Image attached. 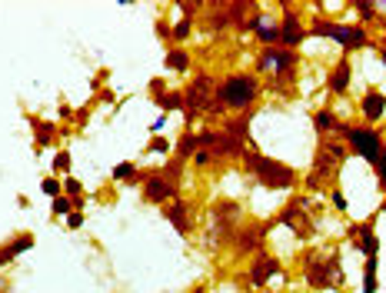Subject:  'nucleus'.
I'll return each mask as SVG.
<instances>
[{"instance_id":"nucleus-37","label":"nucleus","mask_w":386,"mask_h":293,"mask_svg":"<svg viewBox=\"0 0 386 293\" xmlns=\"http://www.w3.org/2000/svg\"><path fill=\"white\" fill-rule=\"evenodd\" d=\"M373 170H376V184H380V190L386 193V154L380 157V164H376Z\"/></svg>"},{"instance_id":"nucleus-36","label":"nucleus","mask_w":386,"mask_h":293,"mask_svg":"<svg viewBox=\"0 0 386 293\" xmlns=\"http://www.w3.org/2000/svg\"><path fill=\"white\" fill-rule=\"evenodd\" d=\"M330 203H333V210H337V214H346V207H350L340 187H333V190H330Z\"/></svg>"},{"instance_id":"nucleus-35","label":"nucleus","mask_w":386,"mask_h":293,"mask_svg":"<svg viewBox=\"0 0 386 293\" xmlns=\"http://www.w3.org/2000/svg\"><path fill=\"white\" fill-rule=\"evenodd\" d=\"M63 197H84V184L77 177H63Z\"/></svg>"},{"instance_id":"nucleus-1","label":"nucleus","mask_w":386,"mask_h":293,"mask_svg":"<svg viewBox=\"0 0 386 293\" xmlns=\"http://www.w3.org/2000/svg\"><path fill=\"white\" fill-rule=\"evenodd\" d=\"M263 93V84L256 74H247V70H237V74H226V77L217 84V97H213V107L210 113L217 110H253L256 100Z\"/></svg>"},{"instance_id":"nucleus-13","label":"nucleus","mask_w":386,"mask_h":293,"mask_svg":"<svg viewBox=\"0 0 386 293\" xmlns=\"http://www.w3.org/2000/svg\"><path fill=\"white\" fill-rule=\"evenodd\" d=\"M270 227H277V223H273V220H267V223H250V227H240V230L233 233V240H230L233 253H237V257H243V253H256V250H263V240H267Z\"/></svg>"},{"instance_id":"nucleus-7","label":"nucleus","mask_w":386,"mask_h":293,"mask_svg":"<svg viewBox=\"0 0 386 293\" xmlns=\"http://www.w3.org/2000/svg\"><path fill=\"white\" fill-rule=\"evenodd\" d=\"M310 210H313V197H310V193H303V197H290V200H286V207L273 216V223L290 227L300 240H310L313 233H316V223H313Z\"/></svg>"},{"instance_id":"nucleus-5","label":"nucleus","mask_w":386,"mask_h":293,"mask_svg":"<svg viewBox=\"0 0 386 293\" xmlns=\"http://www.w3.org/2000/svg\"><path fill=\"white\" fill-rule=\"evenodd\" d=\"M343 140H346V147H350V154L363 157L370 167L380 164V157L386 154V140H383V130H376V127H363V124H340L337 130Z\"/></svg>"},{"instance_id":"nucleus-6","label":"nucleus","mask_w":386,"mask_h":293,"mask_svg":"<svg viewBox=\"0 0 386 293\" xmlns=\"http://www.w3.org/2000/svg\"><path fill=\"white\" fill-rule=\"evenodd\" d=\"M256 74H273L277 84H293L300 77V57L297 50H283V47H267L256 57Z\"/></svg>"},{"instance_id":"nucleus-14","label":"nucleus","mask_w":386,"mask_h":293,"mask_svg":"<svg viewBox=\"0 0 386 293\" xmlns=\"http://www.w3.org/2000/svg\"><path fill=\"white\" fill-rule=\"evenodd\" d=\"M346 240H353V247H357L366 260H370V257H380V237L373 230V220L346 227Z\"/></svg>"},{"instance_id":"nucleus-42","label":"nucleus","mask_w":386,"mask_h":293,"mask_svg":"<svg viewBox=\"0 0 386 293\" xmlns=\"http://www.w3.org/2000/svg\"><path fill=\"white\" fill-rule=\"evenodd\" d=\"M60 117H63V120H74V107H67V104H60Z\"/></svg>"},{"instance_id":"nucleus-44","label":"nucleus","mask_w":386,"mask_h":293,"mask_svg":"<svg viewBox=\"0 0 386 293\" xmlns=\"http://www.w3.org/2000/svg\"><path fill=\"white\" fill-rule=\"evenodd\" d=\"M260 293H273V290H260Z\"/></svg>"},{"instance_id":"nucleus-40","label":"nucleus","mask_w":386,"mask_h":293,"mask_svg":"<svg viewBox=\"0 0 386 293\" xmlns=\"http://www.w3.org/2000/svg\"><path fill=\"white\" fill-rule=\"evenodd\" d=\"M210 160H213V157H210V150H196V157H193V164H196V167H207Z\"/></svg>"},{"instance_id":"nucleus-24","label":"nucleus","mask_w":386,"mask_h":293,"mask_svg":"<svg viewBox=\"0 0 386 293\" xmlns=\"http://www.w3.org/2000/svg\"><path fill=\"white\" fill-rule=\"evenodd\" d=\"M153 100H157V107L164 110V113H173V110H180V113H183V90H167V93H157Z\"/></svg>"},{"instance_id":"nucleus-11","label":"nucleus","mask_w":386,"mask_h":293,"mask_svg":"<svg viewBox=\"0 0 386 293\" xmlns=\"http://www.w3.org/2000/svg\"><path fill=\"white\" fill-rule=\"evenodd\" d=\"M303 40H310V31L307 24L300 20V10L293 3H283V14H280V47L283 50H300Z\"/></svg>"},{"instance_id":"nucleus-29","label":"nucleus","mask_w":386,"mask_h":293,"mask_svg":"<svg viewBox=\"0 0 386 293\" xmlns=\"http://www.w3.org/2000/svg\"><path fill=\"white\" fill-rule=\"evenodd\" d=\"M160 173H164V177H167V180H170L173 187H180V180H183V160L170 157V160H167V167L160 170Z\"/></svg>"},{"instance_id":"nucleus-3","label":"nucleus","mask_w":386,"mask_h":293,"mask_svg":"<svg viewBox=\"0 0 386 293\" xmlns=\"http://www.w3.org/2000/svg\"><path fill=\"white\" fill-rule=\"evenodd\" d=\"M300 267H303V280L310 290H340L343 287V257L323 253V250H303L300 253Z\"/></svg>"},{"instance_id":"nucleus-4","label":"nucleus","mask_w":386,"mask_h":293,"mask_svg":"<svg viewBox=\"0 0 386 293\" xmlns=\"http://www.w3.org/2000/svg\"><path fill=\"white\" fill-rule=\"evenodd\" d=\"M243 167L250 173L253 180L260 187H267V190H290V187H297V170L290 167V164H283V160H273V157H263L260 150H253L247 147L243 154Z\"/></svg>"},{"instance_id":"nucleus-41","label":"nucleus","mask_w":386,"mask_h":293,"mask_svg":"<svg viewBox=\"0 0 386 293\" xmlns=\"http://www.w3.org/2000/svg\"><path fill=\"white\" fill-rule=\"evenodd\" d=\"M87 113H90V110H87V107H80V110H74V124H77V127H84V124H87Z\"/></svg>"},{"instance_id":"nucleus-45","label":"nucleus","mask_w":386,"mask_h":293,"mask_svg":"<svg viewBox=\"0 0 386 293\" xmlns=\"http://www.w3.org/2000/svg\"><path fill=\"white\" fill-rule=\"evenodd\" d=\"M0 267H3V260H0Z\"/></svg>"},{"instance_id":"nucleus-25","label":"nucleus","mask_w":386,"mask_h":293,"mask_svg":"<svg viewBox=\"0 0 386 293\" xmlns=\"http://www.w3.org/2000/svg\"><path fill=\"white\" fill-rule=\"evenodd\" d=\"M256 40H260L263 50H267V47H280V24H277V20H267V24L256 31Z\"/></svg>"},{"instance_id":"nucleus-27","label":"nucleus","mask_w":386,"mask_h":293,"mask_svg":"<svg viewBox=\"0 0 386 293\" xmlns=\"http://www.w3.org/2000/svg\"><path fill=\"white\" fill-rule=\"evenodd\" d=\"M267 20H270V14H263V7H256V3H253L250 17H247V20L240 24V31H260V27H263Z\"/></svg>"},{"instance_id":"nucleus-8","label":"nucleus","mask_w":386,"mask_h":293,"mask_svg":"<svg viewBox=\"0 0 386 293\" xmlns=\"http://www.w3.org/2000/svg\"><path fill=\"white\" fill-rule=\"evenodd\" d=\"M217 97V80L210 74H196L193 84L183 90V120H196L200 113H210Z\"/></svg>"},{"instance_id":"nucleus-2","label":"nucleus","mask_w":386,"mask_h":293,"mask_svg":"<svg viewBox=\"0 0 386 293\" xmlns=\"http://www.w3.org/2000/svg\"><path fill=\"white\" fill-rule=\"evenodd\" d=\"M350 154V147L340 143V140L333 137H320V147H316V154H313V167L310 173L303 177V184L310 193H327L337 187V173H340V164L346 160Z\"/></svg>"},{"instance_id":"nucleus-9","label":"nucleus","mask_w":386,"mask_h":293,"mask_svg":"<svg viewBox=\"0 0 386 293\" xmlns=\"http://www.w3.org/2000/svg\"><path fill=\"white\" fill-rule=\"evenodd\" d=\"M280 274H283V263L277 260L273 253H267V250H256L250 267H247V287H253V290H267V283L273 277H280Z\"/></svg>"},{"instance_id":"nucleus-16","label":"nucleus","mask_w":386,"mask_h":293,"mask_svg":"<svg viewBox=\"0 0 386 293\" xmlns=\"http://www.w3.org/2000/svg\"><path fill=\"white\" fill-rule=\"evenodd\" d=\"M350 84H353V63H350V57L343 54L340 61L330 67V74H327V90H330V97H343V93L350 90Z\"/></svg>"},{"instance_id":"nucleus-10","label":"nucleus","mask_w":386,"mask_h":293,"mask_svg":"<svg viewBox=\"0 0 386 293\" xmlns=\"http://www.w3.org/2000/svg\"><path fill=\"white\" fill-rule=\"evenodd\" d=\"M330 40H337L343 47V54H357V50H366V47H380L373 40L370 27H360V24H333L330 31Z\"/></svg>"},{"instance_id":"nucleus-20","label":"nucleus","mask_w":386,"mask_h":293,"mask_svg":"<svg viewBox=\"0 0 386 293\" xmlns=\"http://www.w3.org/2000/svg\"><path fill=\"white\" fill-rule=\"evenodd\" d=\"M313 130L320 134V137H330V134H337L340 130V120H337V113L330 107H316L313 110Z\"/></svg>"},{"instance_id":"nucleus-38","label":"nucleus","mask_w":386,"mask_h":293,"mask_svg":"<svg viewBox=\"0 0 386 293\" xmlns=\"http://www.w3.org/2000/svg\"><path fill=\"white\" fill-rule=\"evenodd\" d=\"M84 220H87V216L80 214V210H74V214L67 216V230H80V227H84Z\"/></svg>"},{"instance_id":"nucleus-22","label":"nucleus","mask_w":386,"mask_h":293,"mask_svg":"<svg viewBox=\"0 0 386 293\" xmlns=\"http://www.w3.org/2000/svg\"><path fill=\"white\" fill-rule=\"evenodd\" d=\"M353 7V14H357V24L360 27H370V24H380V3H370V0H353L350 3Z\"/></svg>"},{"instance_id":"nucleus-21","label":"nucleus","mask_w":386,"mask_h":293,"mask_svg":"<svg viewBox=\"0 0 386 293\" xmlns=\"http://www.w3.org/2000/svg\"><path fill=\"white\" fill-rule=\"evenodd\" d=\"M196 150H200V137H196L190 127H187V130L180 134V140L173 143V157L187 164V160H193V157H196Z\"/></svg>"},{"instance_id":"nucleus-28","label":"nucleus","mask_w":386,"mask_h":293,"mask_svg":"<svg viewBox=\"0 0 386 293\" xmlns=\"http://www.w3.org/2000/svg\"><path fill=\"white\" fill-rule=\"evenodd\" d=\"M70 164H74L70 150H67V147H60L57 154H54V173H57V177H67V173H70Z\"/></svg>"},{"instance_id":"nucleus-39","label":"nucleus","mask_w":386,"mask_h":293,"mask_svg":"<svg viewBox=\"0 0 386 293\" xmlns=\"http://www.w3.org/2000/svg\"><path fill=\"white\" fill-rule=\"evenodd\" d=\"M164 127H167V113H160V117L150 124V137H160V130H164Z\"/></svg>"},{"instance_id":"nucleus-32","label":"nucleus","mask_w":386,"mask_h":293,"mask_svg":"<svg viewBox=\"0 0 386 293\" xmlns=\"http://www.w3.org/2000/svg\"><path fill=\"white\" fill-rule=\"evenodd\" d=\"M190 33H193V17H183V20L177 24V27H173V47L183 44V40H187Z\"/></svg>"},{"instance_id":"nucleus-33","label":"nucleus","mask_w":386,"mask_h":293,"mask_svg":"<svg viewBox=\"0 0 386 293\" xmlns=\"http://www.w3.org/2000/svg\"><path fill=\"white\" fill-rule=\"evenodd\" d=\"M40 190H44L50 200H57L60 193H63V180H60V177H47L44 184H40Z\"/></svg>"},{"instance_id":"nucleus-26","label":"nucleus","mask_w":386,"mask_h":293,"mask_svg":"<svg viewBox=\"0 0 386 293\" xmlns=\"http://www.w3.org/2000/svg\"><path fill=\"white\" fill-rule=\"evenodd\" d=\"M376 270H380V257H370V260L363 263V293H376V287H380Z\"/></svg>"},{"instance_id":"nucleus-18","label":"nucleus","mask_w":386,"mask_h":293,"mask_svg":"<svg viewBox=\"0 0 386 293\" xmlns=\"http://www.w3.org/2000/svg\"><path fill=\"white\" fill-rule=\"evenodd\" d=\"M33 244H37V240H33V233H17L10 244H3V247H0V260H3V267H7V263H14L20 253L33 250Z\"/></svg>"},{"instance_id":"nucleus-23","label":"nucleus","mask_w":386,"mask_h":293,"mask_svg":"<svg viewBox=\"0 0 386 293\" xmlns=\"http://www.w3.org/2000/svg\"><path fill=\"white\" fill-rule=\"evenodd\" d=\"M164 63L173 70V74H187L193 67V57H190V50L187 47H170L167 50V57H164Z\"/></svg>"},{"instance_id":"nucleus-19","label":"nucleus","mask_w":386,"mask_h":293,"mask_svg":"<svg viewBox=\"0 0 386 293\" xmlns=\"http://www.w3.org/2000/svg\"><path fill=\"white\" fill-rule=\"evenodd\" d=\"M30 127H33V150H47L57 137V124H50V120L30 117Z\"/></svg>"},{"instance_id":"nucleus-15","label":"nucleus","mask_w":386,"mask_h":293,"mask_svg":"<svg viewBox=\"0 0 386 293\" xmlns=\"http://www.w3.org/2000/svg\"><path fill=\"white\" fill-rule=\"evenodd\" d=\"M160 214L167 216V223L180 233V237H190L193 233V220H190V203L183 200V197H173L170 203L160 207Z\"/></svg>"},{"instance_id":"nucleus-43","label":"nucleus","mask_w":386,"mask_h":293,"mask_svg":"<svg viewBox=\"0 0 386 293\" xmlns=\"http://www.w3.org/2000/svg\"><path fill=\"white\" fill-rule=\"evenodd\" d=\"M380 61H383V63H386V50H380Z\"/></svg>"},{"instance_id":"nucleus-31","label":"nucleus","mask_w":386,"mask_h":293,"mask_svg":"<svg viewBox=\"0 0 386 293\" xmlns=\"http://www.w3.org/2000/svg\"><path fill=\"white\" fill-rule=\"evenodd\" d=\"M150 154H160V157H173V143L167 137H150Z\"/></svg>"},{"instance_id":"nucleus-17","label":"nucleus","mask_w":386,"mask_h":293,"mask_svg":"<svg viewBox=\"0 0 386 293\" xmlns=\"http://www.w3.org/2000/svg\"><path fill=\"white\" fill-rule=\"evenodd\" d=\"M360 113H363V127H376L386 113V93L370 87V90L360 97Z\"/></svg>"},{"instance_id":"nucleus-34","label":"nucleus","mask_w":386,"mask_h":293,"mask_svg":"<svg viewBox=\"0 0 386 293\" xmlns=\"http://www.w3.org/2000/svg\"><path fill=\"white\" fill-rule=\"evenodd\" d=\"M157 37H160V40H164V44H167V50L173 47V27L167 24L164 17H157Z\"/></svg>"},{"instance_id":"nucleus-12","label":"nucleus","mask_w":386,"mask_h":293,"mask_svg":"<svg viewBox=\"0 0 386 293\" xmlns=\"http://www.w3.org/2000/svg\"><path fill=\"white\" fill-rule=\"evenodd\" d=\"M173 197H180V187H173L160 170H144V200L153 207H164Z\"/></svg>"},{"instance_id":"nucleus-30","label":"nucleus","mask_w":386,"mask_h":293,"mask_svg":"<svg viewBox=\"0 0 386 293\" xmlns=\"http://www.w3.org/2000/svg\"><path fill=\"white\" fill-rule=\"evenodd\" d=\"M50 214H54V216H70V214H74V200L60 193L57 200H50Z\"/></svg>"}]
</instances>
